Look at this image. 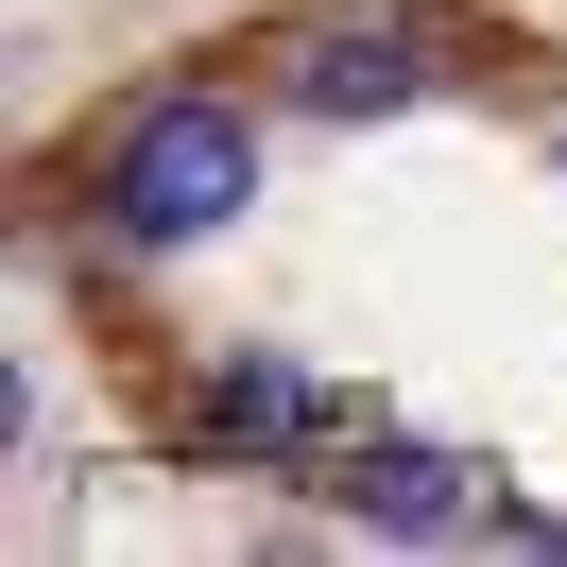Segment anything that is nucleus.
Returning <instances> with one entry per match:
<instances>
[{
  "instance_id": "f03ea898",
  "label": "nucleus",
  "mask_w": 567,
  "mask_h": 567,
  "mask_svg": "<svg viewBox=\"0 0 567 567\" xmlns=\"http://www.w3.org/2000/svg\"><path fill=\"white\" fill-rule=\"evenodd\" d=\"M292 104H310V121L413 104V35H310V52H292Z\"/></svg>"
},
{
  "instance_id": "7ed1b4c3",
  "label": "nucleus",
  "mask_w": 567,
  "mask_h": 567,
  "mask_svg": "<svg viewBox=\"0 0 567 567\" xmlns=\"http://www.w3.org/2000/svg\"><path fill=\"white\" fill-rule=\"evenodd\" d=\"M447 464H430V447H395V464H361V516H395V533H430V516H447Z\"/></svg>"
},
{
  "instance_id": "f257e3e1",
  "label": "nucleus",
  "mask_w": 567,
  "mask_h": 567,
  "mask_svg": "<svg viewBox=\"0 0 567 567\" xmlns=\"http://www.w3.org/2000/svg\"><path fill=\"white\" fill-rule=\"evenodd\" d=\"M241 189H258V138H241V104H155L138 138H121L104 207L138 224V241H207V224H241Z\"/></svg>"
}]
</instances>
